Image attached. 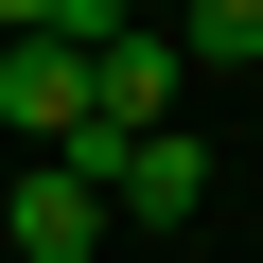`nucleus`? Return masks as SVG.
I'll list each match as a JSON object with an SVG mask.
<instances>
[{"label": "nucleus", "mask_w": 263, "mask_h": 263, "mask_svg": "<svg viewBox=\"0 0 263 263\" xmlns=\"http://www.w3.org/2000/svg\"><path fill=\"white\" fill-rule=\"evenodd\" d=\"M176 53L193 70H263V0H176Z\"/></svg>", "instance_id": "20e7f679"}, {"label": "nucleus", "mask_w": 263, "mask_h": 263, "mask_svg": "<svg viewBox=\"0 0 263 263\" xmlns=\"http://www.w3.org/2000/svg\"><path fill=\"white\" fill-rule=\"evenodd\" d=\"M0 246H18V263H88V246H105V193H88L70 158H18V193H0Z\"/></svg>", "instance_id": "7ed1b4c3"}, {"label": "nucleus", "mask_w": 263, "mask_h": 263, "mask_svg": "<svg viewBox=\"0 0 263 263\" xmlns=\"http://www.w3.org/2000/svg\"><path fill=\"white\" fill-rule=\"evenodd\" d=\"M0 123H18V158H70V141H88V53L0 35Z\"/></svg>", "instance_id": "f03ea898"}, {"label": "nucleus", "mask_w": 263, "mask_h": 263, "mask_svg": "<svg viewBox=\"0 0 263 263\" xmlns=\"http://www.w3.org/2000/svg\"><path fill=\"white\" fill-rule=\"evenodd\" d=\"M176 70H193V53H176L158 18H123V35L88 53V123H105V141H158V123H176Z\"/></svg>", "instance_id": "f257e3e1"}]
</instances>
